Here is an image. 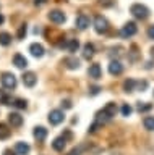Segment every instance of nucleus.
I'll use <instances>...</instances> for the list:
<instances>
[{
  "label": "nucleus",
  "instance_id": "obj_32",
  "mask_svg": "<svg viewBox=\"0 0 154 155\" xmlns=\"http://www.w3.org/2000/svg\"><path fill=\"white\" fill-rule=\"evenodd\" d=\"M81 150H83V147H81V145H80V147H75L68 155H80V153H81Z\"/></svg>",
  "mask_w": 154,
  "mask_h": 155
},
{
  "label": "nucleus",
  "instance_id": "obj_4",
  "mask_svg": "<svg viewBox=\"0 0 154 155\" xmlns=\"http://www.w3.org/2000/svg\"><path fill=\"white\" fill-rule=\"evenodd\" d=\"M94 29L98 34H104L109 31V23L107 19H105L104 16H101V15H98V16L94 18Z\"/></svg>",
  "mask_w": 154,
  "mask_h": 155
},
{
  "label": "nucleus",
  "instance_id": "obj_19",
  "mask_svg": "<svg viewBox=\"0 0 154 155\" xmlns=\"http://www.w3.org/2000/svg\"><path fill=\"white\" fill-rule=\"evenodd\" d=\"M63 65L68 68V70H76V68H80V60L75 57H68L63 60Z\"/></svg>",
  "mask_w": 154,
  "mask_h": 155
},
{
  "label": "nucleus",
  "instance_id": "obj_37",
  "mask_svg": "<svg viewBox=\"0 0 154 155\" xmlns=\"http://www.w3.org/2000/svg\"><path fill=\"white\" fill-rule=\"evenodd\" d=\"M3 155H18L15 150H12V149H7L5 152H3Z\"/></svg>",
  "mask_w": 154,
  "mask_h": 155
},
{
  "label": "nucleus",
  "instance_id": "obj_7",
  "mask_svg": "<svg viewBox=\"0 0 154 155\" xmlns=\"http://www.w3.org/2000/svg\"><path fill=\"white\" fill-rule=\"evenodd\" d=\"M49 19L55 24H62V23H65L67 16H65L63 12H60V10H52V12L49 13Z\"/></svg>",
  "mask_w": 154,
  "mask_h": 155
},
{
  "label": "nucleus",
  "instance_id": "obj_2",
  "mask_svg": "<svg viewBox=\"0 0 154 155\" xmlns=\"http://www.w3.org/2000/svg\"><path fill=\"white\" fill-rule=\"evenodd\" d=\"M130 13H132L136 19H146L149 16V8L141 5V3H133L132 7H130Z\"/></svg>",
  "mask_w": 154,
  "mask_h": 155
},
{
  "label": "nucleus",
  "instance_id": "obj_28",
  "mask_svg": "<svg viewBox=\"0 0 154 155\" xmlns=\"http://www.w3.org/2000/svg\"><path fill=\"white\" fill-rule=\"evenodd\" d=\"M120 111H122L123 116H130V115H132V111H133V108H132L128 104H123V105H122V110H120Z\"/></svg>",
  "mask_w": 154,
  "mask_h": 155
},
{
  "label": "nucleus",
  "instance_id": "obj_16",
  "mask_svg": "<svg viewBox=\"0 0 154 155\" xmlns=\"http://www.w3.org/2000/svg\"><path fill=\"white\" fill-rule=\"evenodd\" d=\"M65 145H67V139L63 137V136H60V137L54 139V142H52V149L57 150V152H62V150L65 149Z\"/></svg>",
  "mask_w": 154,
  "mask_h": 155
},
{
  "label": "nucleus",
  "instance_id": "obj_11",
  "mask_svg": "<svg viewBox=\"0 0 154 155\" xmlns=\"http://www.w3.org/2000/svg\"><path fill=\"white\" fill-rule=\"evenodd\" d=\"M88 74H89V78H93V79H101V76H102V70H101L99 63H93V65L89 66Z\"/></svg>",
  "mask_w": 154,
  "mask_h": 155
},
{
  "label": "nucleus",
  "instance_id": "obj_10",
  "mask_svg": "<svg viewBox=\"0 0 154 155\" xmlns=\"http://www.w3.org/2000/svg\"><path fill=\"white\" fill-rule=\"evenodd\" d=\"M36 82H37V76L33 71H28V73L23 74V84H25L26 87H34Z\"/></svg>",
  "mask_w": 154,
  "mask_h": 155
},
{
  "label": "nucleus",
  "instance_id": "obj_33",
  "mask_svg": "<svg viewBox=\"0 0 154 155\" xmlns=\"http://www.w3.org/2000/svg\"><path fill=\"white\" fill-rule=\"evenodd\" d=\"M148 37L154 39V24H152V26H149V29H148Z\"/></svg>",
  "mask_w": 154,
  "mask_h": 155
},
{
  "label": "nucleus",
  "instance_id": "obj_29",
  "mask_svg": "<svg viewBox=\"0 0 154 155\" xmlns=\"http://www.w3.org/2000/svg\"><path fill=\"white\" fill-rule=\"evenodd\" d=\"M18 39H25V36H26V24H21L20 26V29H18Z\"/></svg>",
  "mask_w": 154,
  "mask_h": 155
},
{
  "label": "nucleus",
  "instance_id": "obj_20",
  "mask_svg": "<svg viewBox=\"0 0 154 155\" xmlns=\"http://www.w3.org/2000/svg\"><path fill=\"white\" fill-rule=\"evenodd\" d=\"M93 55H94V45L91 42L84 44V47H83V57L86 58V60H89V58H93Z\"/></svg>",
  "mask_w": 154,
  "mask_h": 155
},
{
  "label": "nucleus",
  "instance_id": "obj_15",
  "mask_svg": "<svg viewBox=\"0 0 154 155\" xmlns=\"http://www.w3.org/2000/svg\"><path fill=\"white\" fill-rule=\"evenodd\" d=\"M13 65L16 68H20V70H23V68L28 66V60L21 55V53H16V55L13 57Z\"/></svg>",
  "mask_w": 154,
  "mask_h": 155
},
{
  "label": "nucleus",
  "instance_id": "obj_25",
  "mask_svg": "<svg viewBox=\"0 0 154 155\" xmlns=\"http://www.w3.org/2000/svg\"><path fill=\"white\" fill-rule=\"evenodd\" d=\"M0 104H3V105H10V104H13V99L7 94L5 91H2V89H0Z\"/></svg>",
  "mask_w": 154,
  "mask_h": 155
},
{
  "label": "nucleus",
  "instance_id": "obj_30",
  "mask_svg": "<svg viewBox=\"0 0 154 155\" xmlns=\"http://www.w3.org/2000/svg\"><path fill=\"white\" fill-rule=\"evenodd\" d=\"M136 87H138V91H146L148 89V81H139V82H136Z\"/></svg>",
  "mask_w": 154,
  "mask_h": 155
},
{
  "label": "nucleus",
  "instance_id": "obj_39",
  "mask_svg": "<svg viewBox=\"0 0 154 155\" xmlns=\"http://www.w3.org/2000/svg\"><path fill=\"white\" fill-rule=\"evenodd\" d=\"M3 21H5V18H3V15H0V24H3Z\"/></svg>",
  "mask_w": 154,
  "mask_h": 155
},
{
  "label": "nucleus",
  "instance_id": "obj_36",
  "mask_svg": "<svg viewBox=\"0 0 154 155\" xmlns=\"http://www.w3.org/2000/svg\"><path fill=\"white\" fill-rule=\"evenodd\" d=\"M62 136H63V137H65L67 140H68V139H71V131H68V129H67V131H65V133L62 134Z\"/></svg>",
  "mask_w": 154,
  "mask_h": 155
},
{
  "label": "nucleus",
  "instance_id": "obj_27",
  "mask_svg": "<svg viewBox=\"0 0 154 155\" xmlns=\"http://www.w3.org/2000/svg\"><path fill=\"white\" fill-rule=\"evenodd\" d=\"M12 105H13V107H16V108H20V110H25L26 107H28V102H26L25 99H15Z\"/></svg>",
  "mask_w": 154,
  "mask_h": 155
},
{
  "label": "nucleus",
  "instance_id": "obj_8",
  "mask_svg": "<svg viewBox=\"0 0 154 155\" xmlns=\"http://www.w3.org/2000/svg\"><path fill=\"white\" fill-rule=\"evenodd\" d=\"M89 16H86V15H78V16H76V19H75V24H76V28L80 29V31H84L86 28L89 26Z\"/></svg>",
  "mask_w": 154,
  "mask_h": 155
},
{
  "label": "nucleus",
  "instance_id": "obj_6",
  "mask_svg": "<svg viewBox=\"0 0 154 155\" xmlns=\"http://www.w3.org/2000/svg\"><path fill=\"white\" fill-rule=\"evenodd\" d=\"M63 120H65V115H63V111H62V110H52L49 113V123L54 124V126L60 124Z\"/></svg>",
  "mask_w": 154,
  "mask_h": 155
},
{
  "label": "nucleus",
  "instance_id": "obj_23",
  "mask_svg": "<svg viewBox=\"0 0 154 155\" xmlns=\"http://www.w3.org/2000/svg\"><path fill=\"white\" fill-rule=\"evenodd\" d=\"M136 110L139 111V113H146V111L152 110V104H148V102H138Z\"/></svg>",
  "mask_w": 154,
  "mask_h": 155
},
{
  "label": "nucleus",
  "instance_id": "obj_18",
  "mask_svg": "<svg viewBox=\"0 0 154 155\" xmlns=\"http://www.w3.org/2000/svg\"><path fill=\"white\" fill-rule=\"evenodd\" d=\"M63 47H65L70 53H75V52L80 48V41H78V39H70V41H67V42H65V45H63Z\"/></svg>",
  "mask_w": 154,
  "mask_h": 155
},
{
  "label": "nucleus",
  "instance_id": "obj_5",
  "mask_svg": "<svg viewBox=\"0 0 154 155\" xmlns=\"http://www.w3.org/2000/svg\"><path fill=\"white\" fill-rule=\"evenodd\" d=\"M0 81H2V86L5 87V89H15L16 87V78L15 74H12V73H3L2 78H0Z\"/></svg>",
  "mask_w": 154,
  "mask_h": 155
},
{
  "label": "nucleus",
  "instance_id": "obj_21",
  "mask_svg": "<svg viewBox=\"0 0 154 155\" xmlns=\"http://www.w3.org/2000/svg\"><path fill=\"white\" fill-rule=\"evenodd\" d=\"M135 89H136V81L135 79H125L123 81V91L127 92V94L133 92Z\"/></svg>",
  "mask_w": 154,
  "mask_h": 155
},
{
  "label": "nucleus",
  "instance_id": "obj_17",
  "mask_svg": "<svg viewBox=\"0 0 154 155\" xmlns=\"http://www.w3.org/2000/svg\"><path fill=\"white\" fill-rule=\"evenodd\" d=\"M47 133H49V131H47L44 126H36L34 131H33V134H34V137L37 140H44L47 137Z\"/></svg>",
  "mask_w": 154,
  "mask_h": 155
},
{
  "label": "nucleus",
  "instance_id": "obj_26",
  "mask_svg": "<svg viewBox=\"0 0 154 155\" xmlns=\"http://www.w3.org/2000/svg\"><path fill=\"white\" fill-rule=\"evenodd\" d=\"M143 124L148 131H154V116H146L143 120Z\"/></svg>",
  "mask_w": 154,
  "mask_h": 155
},
{
  "label": "nucleus",
  "instance_id": "obj_22",
  "mask_svg": "<svg viewBox=\"0 0 154 155\" xmlns=\"http://www.w3.org/2000/svg\"><path fill=\"white\" fill-rule=\"evenodd\" d=\"M10 128L5 124V123H0V140H3V139H8L10 137Z\"/></svg>",
  "mask_w": 154,
  "mask_h": 155
},
{
  "label": "nucleus",
  "instance_id": "obj_35",
  "mask_svg": "<svg viewBox=\"0 0 154 155\" xmlns=\"http://www.w3.org/2000/svg\"><path fill=\"white\" fill-rule=\"evenodd\" d=\"M62 107H65V108H71V102L70 100H63V102H62Z\"/></svg>",
  "mask_w": 154,
  "mask_h": 155
},
{
  "label": "nucleus",
  "instance_id": "obj_3",
  "mask_svg": "<svg viewBox=\"0 0 154 155\" xmlns=\"http://www.w3.org/2000/svg\"><path fill=\"white\" fill-rule=\"evenodd\" d=\"M136 32H138V28H136V24H135L133 21H128V23H125L123 26H122V29H120V36H122L123 39L133 37Z\"/></svg>",
  "mask_w": 154,
  "mask_h": 155
},
{
  "label": "nucleus",
  "instance_id": "obj_14",
  "mask_svg": "<svg viewBox=\"0 0 154 155\" xmlns=\"http://www.w3.org/2000/svg\"><path fill=\"white\" fill-rule=\"evenodd\" d=\"M29 150H31V147L26 142H23V140H20V142L15 144V152L18 155H28V153H29Z\"/></svg>",
  "mask_w": 154,
  "mask_h": 155
},
{
  "label": "nucleus",
  "instance_id": "obj_12",
  "mask_svg": "<svg viewBox=\"0 0 154 155\" xmlns=\"http://www.w3.org/2000/svg\"><path fill=\"white\" fill-rule=\"evenodd\" d=\"M8 123H10L13 128H20V126L23 124V116L20 115V113H10L8 115Z\"/></svg>",
  "mask_w": 154,
  "mask_h": 155
},
{
  "label": "nucleus",
  "instance_id": "obj_9",
  "mask_svg": "<svg viewBox=\"0 0 154 155\" xmlns=\"http://www.w3.org/2000/svg\"><path fill=\"white\" fill-rule=\"evenodd\" d=\"M122 71H123V65H122L118 60H112V61L109 63V73H110L112 76L122 74Z\"/></svg>",
  "mask_w": 154,
  "mask_h": 155
},
{
  "label": "nucleus",
  "instance_id": "obj_38",
  "mask_svg": "<svg viewBox=\"0 0 154 155\" xmlns=\"http://www.w3.org/2000/svg\"><path fill=\"white\" fill-rule=\"evenodd\" d=\"M47 2V0H34V5L36 7H41V5H44Z\"/></svg>",
  "mask_w": 154,
  "mask_h": 155
},
{
  "label": "nucleus",
  "instance_id": "obj_13",
  "mask_svg": "<svg viewBox=\"0 0 154 155\" xmlns=\"http://www.w3.org/2000/svg\"><path fill=\"white\" fill-rule=\"evenodd\" d=\"M29 52H31V55H33V57L41 58L42 55H44V47H42L41 44L34 42V44H31V45H29Z\"/></svg>",
  "mask_w": 154,
  "mask_h": 155
},
{
  "label": "nucleus",
  "instance_id": "obj_34",
  "mask_svg": "<svg viewBox=\"0 0 154 155\" xmlns=\"http://www.w3.org/2000/svg\"><path fill=\"white\" fill-rule=\"evenodd\" d=\"M101 2V5H104V7H112V0H99Z\"/></svg>",
  "mask_w": 154,
  "mask_h": 155
},
{
  "label": "nucleus",
  "instance_id": "obj_1",
  "mask_svg": "<svg viewBox=\"0 0 154 155\" xmlns=\"http://www.w3.org/2000/svg\"><path fill=\"white\" fill-rule=\"evenodd\" d=\"M115 113H117V105H115L114 102H109V104L96 115V121H99L101 124H104V123H107L109 120H112L115 116Z\"/></svg>",
  "mask_w": 154,
  "mask_h": 155
},
{
  "label": "nucleus",
  "instance_id": "obj_31",
  "mask_svg": "<svg viewBox=\"0 0 154 155\" xmlns=\"http://www.w3.org/2000/svg\"><path fill=\"white\" fill-rule=\"evenodd\" d=\"M99 91H101V87H99V86H93V87H89V94H91V95L99 94Z\"/></svg>",
  "mask_w": 154,
  "mask_h": 155
},
{
  "label": "nucleus",
  "instance_id": "obj_24",
  "mask_svg": "<svg viewBox=\"0 0 154 155\" xmlns=\"http://www.w3.org/2000/svg\"><path fill=\"white\" fill-rule=\"evenodd\" d=\"M12 44V36L8 32H0V45L7 47Z\"/></svg>",
  "mask_w": 154,
  "mask_h": 155
},
{
  "label": "nucleus",
  "instance_id": "obj_40",
  "mask_svg": "<svg viewBox=\"0 0 154 155\" xmlns=\"http://www.w3.org/2000/svg\"><path fill=\"white\" fill-rule=\"evenodd\" d=\"M151 57H152V58H154V47H152V48H151Z\"/></svg>",
  "mask_w": 154,
  "mask_h": 155
}]
</instances>
